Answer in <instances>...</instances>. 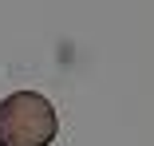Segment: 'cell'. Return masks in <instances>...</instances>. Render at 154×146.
<instances>
[{
  "instance_id": "cell-1",
  "label": "cell",
  "mask_w": 154,
  "mask_h": 146,
  "mask_svg": "<svg viewBox=\"0 0 154 146\" xmlns=\"http://www.w3.org/2000/svg\"><path fill=\"white\" fill-rule=\"evenodd\" d=\"M59 130L55 107L40 91H16L0 99V146H51Z\"/></svg>"
}]
</instances>
